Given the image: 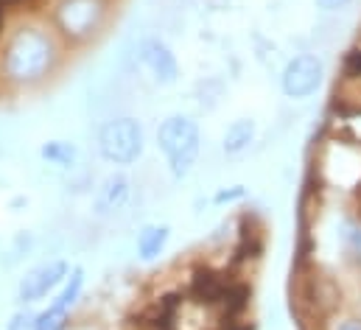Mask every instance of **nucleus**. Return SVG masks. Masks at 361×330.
I'll list each match as a JSON object with an SVG mask.
<instances>
[{
	"mask_svg": "<svg viewBox=\"0 0 361 330\" xmlns=\"http://www.w3.org/2000/svg\"><path fill=\"white\" fill-rule=\"evenodd\" d=\"M68 274H71V263L65 257H45V260L34 263L17 280V288H14L17 302L20 305H37L45 297H54L59 291V286L68 280Z\"/></svg>",
	"mask_w": 361,
	"mask_h": 330,
	"instance_id": "obj_5",
	"label": "nucleus"
},
{
	"mask_svg": "<svg viewBox=\"0 0 361 330\" xmlns=\"http://www.w3.org/2000/svg\"><path fill=\"white\" fill-rule=\"evenodd\" d=\"M255 132H258V126H255L252 118H238V121H233V123L227 126L224 138H221V152H224L227 157L244 154V152L255 143Z\"/></svg>",
	"mask_w": 361,
	"mask_h": 330,
	"instance_id": "obj_10",
	"label": "nucleus"
},
{
	"mask_svg": "<svg viewBox=\"0 0 361 330\" xmlns=\"http://www.w3.org/2000/svg\"><path fill=\"white\" fill-rule=\"evenodd\" d=\"M196 95H199V104L204 109H216L221 95H224V84H221V79H204L196 87Z\"/></svg>",
	"mask_w": 361,
	"mask_h": 330,
	"instance_id": "obj_14",
	"label": "nucleus"
},
{
	"mask_svg": "<svg viewBox=\"0 0 361 330\" xmlns=\"http://www.w3.org/2000/svg\"><path fill=\"white\" fill-rule=\"evenodd\" d=\"M314 3L322 11H342L345 6H350V0H314Z\"/></svg>",
	"mask_w": 361,
	"mask_h": 330,
	"instance_id": "obj_18",
	"label": "nucleus"
},
{
	"mask_svg": "<svg viewBox=\"0 0 361 330\" xmlns=\"http://www.w3.org/2000/svg\"><path fill=\"white\" fill-rule=\"evenodd\" d=\"M39 160L59 171H76L79 165V146L73 140H45L39 146Z\"/></svg>",
	"mask_w": 361,
	"mask_h": 330,
	"instance_id": "obj_11",
	"label": "nucleus"
},
{
	"mask_svg": "<svg viewBox=\"0 0 361 330\" xmlns=\"http://www.w3.org/2000/svg\"><path fill=\"white\" fill-rule=\"evenodd\" d=\"M37 325V311H31V305H20L8 322H6V330H34Z\"/></svg>",
	"mask_w": 361,
	"mask_h": 330,
	"instance_id": "obj_15",
	"label": "nucleus"
},
{
	"mask_svg": "<svg viewBox=\"0 0 361 330\" xmlns=\"http://www.w3.org/2000/svg\"><path fill=\"white\" fill-rule=\"evenodd\" d=\"M157 149L166 157L171 179H185L202 154V129L190 115L174 112L157 126Z\"/></svg>",
	"mask_w": 361,
	"mask_h": 330,
	"instance_id": "obj_3",
	"label": "nucleus"
},
{
	"mask_svg": "<svg viewBox=\"0 0 361 330\" xmlns=\"http://www.w3.org/2000/svg\"><path fill=\"white\" fill-rule=\"evenodd\" d=\"M143 149H146V132L135 115H115L98 123L95 152L104 163L129 168L143 157Z\"/></svg>",
	"mask_w": 361,
	"mask_h": 330,
	"instance_id": "obj_4",
	"label": "nucleus"
},
{
	"mask_svg": "<svg viewBox=\"0 0 361 330\" xmlns=\"http://www.w3.org/2000/svg\"><path fill=\"white\" fill-rule=\"evenodd\" d=\"M109 11V0H54L45 20L56 31L62 45L71 51L90 45L104 31Z\"/></svg>",
	"mask_w": 361,
	"mask_h": 330,
	"instance_id": "obj_2",
	"label": "nucleus"
},
{
	"mask_svg": "<svg viewBox=\"0 0 361 330\" xmlns=\"http://www.w3.org/2000/svg\"><path fill=\"white\" fill-rule=\"evenodd\" d=\"M132 193H135V188H132L129 173H123L121 168H118V171H109V173L95 185V190H92V216H95L98 221H112V219H118V216L129 207Z\"/></svg>",
	"mask_w": 361,
	"mask_h": 330,
	"instance_id": "obj_7",
	"label": "nucleus"
},
{
	"mask_svg": "<svg viewBox=\"0 0 361 330\" xmlns=\"http://www.w3.org/2000/svg\"><path fill=\"white\" fill-rule=\"evenodd\" d=\"M65 45L48 20L28 17L8 28L0 42V82L8 87H37L48 82L62 65Z\"/></svg>",
	"mask_w": 361,
	"mask_h": 330,
	"instance_id": "obj_1",
	"label": "nucleus"
},
{
	"mask_svg": "<svg viewBox=\"0 0 361 330\" xmlns=\"http://www.w3.org/2000/svg\"><path fill=\"white\" fill-rule=\"evenodd\" d=\"M8 17H11V8H6V6H0V42L6 39V34H8Z\"/></svg>",
	"mask_w": 361,
	"mask_h": 330,
	"instance_id": "obj_19",
	"label": "nucleus"
},
{
	"mask_svg": "<svg viewBox=\"0 0 361 330\" xmlns=\"http://www.w3.org/2000/svg\"><path fill=\"white\" fill-rule=\"evenodd\" d=\"M135 59L143 71L152 73V79L160 87H174L180 82V62L171 45L160 34H143L135 42Z\"/></svg>",
	"mask_w": 361,
	"mask_h": 330,
	"instance_id": "obj_6",
	"label": "nucleus"
},
{
	"mask_svg": "<svg viewBox=\"0 0 361 330\" xmlns=\"http://www.w3.org/2000/svg\"><path fill=\"white\" fill-rule=\"evenodd\" d=\"M34 252H37V236L31 230H20V233H14V238L6 247L0 249V266L3 269H14L25 257H31Z\"/></svg>",
	"mask_w": 361,
	"mask_h": 330,
	"instance_id": "obj_12",
	"label": "nucleus"
},
{
	"mask_svg": "<svg viewBox=\"0 0 361 330\" xmlns=\"http://www.w3.org/2000/svg\"><path fill=\"white\" fill-rule=\"evenodd\" d=\"M336 330H361V319H342Z\"/></svg>",
	"mask_w": 361,
	"mask_h": 330,
	"instance_id": "obj_20",
	"label": "nucleus"
},
{
	"mask_svg": "<svg viewBox=\"0 0 361 330\" xmlns=\"http://www.w3.org/2000/svg\"><path fill=\"white\" fill-rule=\"evenodd\" d=\"M345 241H348V247L353 249V255H359L361 257V227H348Z\"/></svg>",
	"mask_w": 361,
	"mask_h": 330,
	"instance_id": "obj_16",
	"label": "nucleus"
},
{
	"mask_svg": "<svg viewBox=\"0 0 361 330\" xmlns=\"http://www.w3.org/2000/svg\"><path fill=\"white\" fill-rule=\"evenodd\" d=\"M325 76V68H322V59L314 56V54H297L294 59L286 62L283 73H280V87L286 92V98H294V101H302V98H311Z\"/></svg>",
	"mask_w": 361,
	"mask_h": 330,
	"instance_id": "obj_8",
	"label": "nucleus"
},
{
	"mask_svg": "<svg viewBox=\"0 0 361 330\" xmlns=\"http://www.w3.org/2000/svg\"><path fill=\"white\" fill-rule=\"evenodd\" d=\"M71 322H73V311L48 302V308L37 311V325H34V330H71Z\"/></svg>",
	"mask_w": 361,
	"mask_h": 330,
	"instance_id": "obj_13",
	"label": "nucleus"
},
{
	"mask_svg": "<svg viewBox=\"0 0 361 330\" xmlns=\"http://www.w3.org/2000/svg\"><path fill=\"white\" fill-rule=\"evenodd\" d=\"M241 330H247V328H241Z\"/></svg>",
	"mask_w": 361,
	"mask_h": 330,
	"instance_id": "obj_21",
	"label": "nucleus"
},
{
	"mask_svg": "<svg viewBox=\"0 0 361 330\" xmlns=\"http://www.w3.org/2000/svg\"><path fill=\"white\" fill-rule=\"evenodd\" d=\"M171 241V227L169 224H143L137 230V238H135V252L140 260H157L166 247Z\"/></svg>",
	"mask_w": 361,
	"mask_h": 330,
	"instance_id": "obj_9",
	"label": "nucleus"
},
{
	"mask_svg": "<svg viewBox=\"0 0 361 330\" xmlns=\"http://www.w3.org/2000/svg\"><path fill=\"white\" fill-rule=\"evenodd\" d=\"M244 193H247V190H244L241 185H235L233 190H221V193H216V199H213V202H216V204H224V202H235V199H241Z\"/></svg>",
	"mask_w": 361,
	"mask_h": 330,
	"instance_id": "obj_17",
	"label": "nucleus"
}]
</instances>
